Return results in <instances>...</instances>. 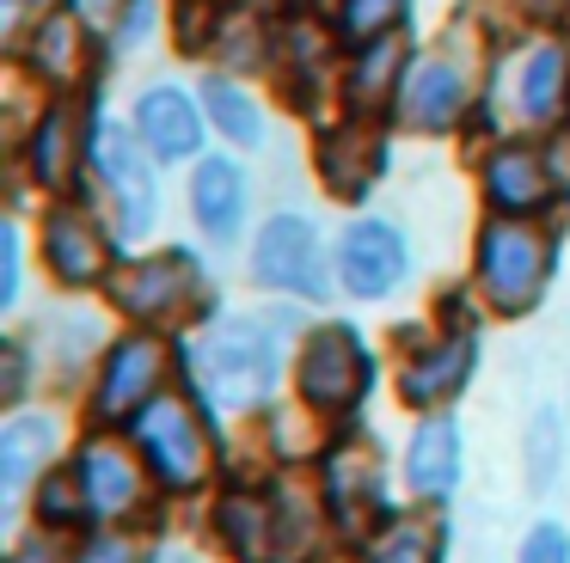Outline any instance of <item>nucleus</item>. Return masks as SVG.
Here are the masks:
<instances>
[{
    "mask_svg": "<svg viewBox=\"0 0 570 563\" xmlns=\"http://www.w3.org/2000/svg\"><path fill=\"white\" fill-rule=\"evenodd\" d=\"M276 374H283V355L258 318H222L190 343V379L222 411H258L276 392Z\"/></svg>",
    "mask_w": 570,
    "mask_h": 563,
    "instance_id": "obj_1",
    "label": "nucleus"
},
{
    "mask_svg": "<svg viewBox=\"0 0 570 563\" xmlns=\"http://www.w3.org/2000/svg\"><path fill=\"white\" fill-rule=\"evenodd\" d=\"M136 447L166 490H197L203 472H209V435L190 416V404L173 398V392H154L136 411Z\"/></svg>",
    "mask_w": 570,
    "mask_h": 563,
    "instance_id": "obj_2",
    "label": "nucleus"
},
{
    "mask_svg": "<svg viewBox=\"0 0 570 563\" xmlns=\"http://www.w3.org/2000/svg\"><path fill=\"white\" fill-rule=\"evenodd\" d=\"M546 239L521 220H491L479 233V282H484V300L497 313H528L540 300V282H546Z\"/></svg>",
    "mask_w": 570,
    "mask_h": 563,
    "instance_id": "obj_3",
    "label": "nucleus"
},
{
    "mask_svg": "<svg viewBox=\"0 0 570 563\" xmlns=\"http://www.w3.org/2000/svg\"><path fill=\"white\" fill-rule=\"evenodd\" d=\"M252 276L276 294H301V300H325V251L320 233L307 227L301 215H276L264 220L258 245H252Z\"/></svg>",
    "mask_w": 570,
    "mask_h": 563,
    "instance_id": "obj_4",
    "label": "nucleus"
},
{
    "mask_svg": "<svg viewBox=\"0 0 570 563\" xmlns=\"http://www.w3.org/2000/svg\"><path fill=\"white\" fill-rule=\"evenodd\" d=\"M368 392V355H362L350 325H325L301 349V398L320 411H350Z\"/></svg>",
    "mask_w": 570,
    "mask_h": 563,
    "instance_id": "obj_5",
    "label": "nucleus"
},
{
    "mask_svg": "<svg viewBox=\"0 0 570 563\" xmlns=\"http://www.w3.org/2000/svg\"><path fill=\"white\" fill-rule=\"evenodd\" d=\"M148 141H136L117 122H92V159H99L105 184H111L117 208H124V233L154 227V171H148Z\"/></svg>",
    "mask_w": 570,
    "mask_h": 563,
    "instance_id": "obj_6",
    "label": "nucleus"
},
{
    "mask_svg": "<svg viewBox=\"0 0 570 563\" xmlns=\"http://www.w3.org/2000/svg\"><path fill=\"white\" fill-rule=\"evenodd\" d=\"M405 233L386 227V220H356V227L344 233V245H337V276H344L350 294H362V300H381V294H393L399 282H405Z\"/></svg>",
    "mask_w": 570,
    "mask_h": 563,
    "instance_id": "obj_7",
    "label": "nucleus"
},
{
    "mask_svg": "<svg viewBox=\"0 0 570 563\" xmlns=\"http://www.w3.org/2000/svg\"><path fill=\"white\" fill-rule=\"evenodd\" d=\"M154 392H160V343L154 337L111 343L105 374H99V392H92V411L99 416H136Z\"/></svg>",
    "mask_w": 570,
    "mask_h": 563,
    "instance_id": "obj_8",
    "label": "nucleus"
},
{
    "mask_svg": "<svg viewBox=\"0 0 570 563\" xmlns=\"http://www.w3.org/2000/svg\"><path fill=\"white\" fill-rule=\"evenodd\" d=\"M136 135L154 147V159H190L203 147V117L178 86H154L136 98Z\"/></svg>",
    "mask_w": 570,
    "mask_h": 563,
    "instance_id": "obj_9",
    "label": "nucleus"
},
{
    "mask_svg": "<svg viewBox=\"0 0 570 563\" xmlns=\"http://www.w3.org/2000/svg\"><path fill=\"white\" fill-rule=\"evenodd\" d=\"M43 257H50V269H56L62 282H75V288L99 282V269H105V239H99V227H92L87 208H75V203L50 208V220H43Z\"/></svg>",
    "mask_w": 570,
    "mask_h": 563,
    "instance_id": "obj_10",
    "label": "nucleus"
},
{
    "mask_svg": "<svg viewBox=\"0 0 570 563\" xmlns=\"http://www.w3.org/2000/svg\"><path fill=\"white\" fill-rule=\"evenodd\" d=\"M325 496H332V514L350 533L381 521L386 496H381V465H374V453H362V447L332 453V460H325Z\"/></svg>",
    "mask_w": 570,
    "mask_h": 563,
    "instance_id": "obj_11",
    "label": "nucleus"
},
{
    "mask_svg": "<svg viewBox=\"0 0 570 563\" xmlns=\"http://www.w3.org/2000/svg\"><path fill=\"white\" fill-rule=\"evenodd\" d=\"M405 477H411V490H417L423 502L454 496V484H460V428L448 423V416L417 423V435H411V447H405Z\"/></svg>",
    "mask_w": 570,
    "mask_h": 563,
    "instance_id": "obj_12",
    "label": "nucleus"
},
{
    "mask_svg": "<svg viewBox=\"0 0 570 563\" xmlns=\"http://www.w3.org/2000/svg\"><path fill=\"white\" fill-rule=\"evenodd\" d=\"M75 472H80V490H87V508L99 514V521H117V514H129L141 502V472L111 447V441H87Z\"/></svg>",
    "mask_w": 570,
    "mask_h": 563,
    "instance_id": "obj_13",
    "label": "nucleus"
},
{
    "mask_svg": "<svg viewBox=\"0 0 570 563\" xmlns=\"http://www.w3.org/2000/svg\"><path fill=\"white\" fill-rule=\"evenodd\" d=\"M190 215L209 239H234L239 220H246V178H239L234 159H203L197 178H190Z\"/></svg>",
    "mask_w": 570,
    "mask_h": 563,
    "instance_id": "obj_14",
    "label": "nucleus"
},
{
    "mask_svg": "<svg viewBox=\"0 0 570 563\" xmlns=\"http://www.w3.org/2000/svg\"><path fill=\"white\" fill-rule=\"evenodd\" d=\"M190 288H197V282H190L185 257H148V264H129L124 276H117V306L136 313V318H166Z\"/></svg>",
    "mask_w": 570,
    "mask_h": 563,
    "instance_id": "obj_15",
    "label": "nucleus"
},
{
    "mask_svg": "<svg viewBox=\"0 0 570 563\" xmlns=\"http://www.w3.org/2000/svg\"><path fill=\"white\" fill-rule=\"evenodd\" d=\"M399 110H405L411 129H448V122L466 110V73H460V61H423V68L411 73Z\"/></svg>",
    "mask_w": 570,
    "mask_h": 563,
    "instance_id": "obj_16",
    "label": "nucleus"
},
{
    "mask_svg": "<svg viewBox=\"0 0 570 563\" xmlns=\"http://www.w3.org/2000/svg\"><path fill=\"white\" fill-rule=\"evenodd\" d=\"M472 374V337H442L430 349H417V362L405 367V398L411 404H442L466 386Z\"/></svg>",
    "mask_w": 570,
    "mask_h": 563,
    "instance_id": "obj_17",
    "label": "nucleus"
},
{
    "mask_svg": "<svg viewBox=\"0 0 570 563\" xmlns=\"http://www.w3.org/2000/svg\"><path fill=\"white\" fill-rule=\"evenodd\" d=\"M484 196H491L503 215H528L546 203V166L533 147H497L491 166H484Z\"/></svg>",
    "mask_w": 570,
    "mask_h": 563,
    "instance_id": "obj_18",
    "label": "nucleus"
},
{
    "mask_svg": "<svg viewBox=\"0 0 570 563\" xmlns=\"http://www.w3.org/2000/svg\"><path fill=\"white\" fill-rule=\"evenodd\" d=\"M56 453V423L50 416H13V423L0 428V490L13 496V490L31 484L43 460Z\"/></svg>",
    "mask_w": 570,
    "mask_h": 563,
    "instance_id": "obj_19",
    "label": "nucleus"
},
{
    "mask_svg": "<svg viewBox=\"0 0 570 563\" xmlns=\"http://www.w3.org/2000/svg\"><path fill=\"white\" fill-rule=\"evenodd\" d=\"M448 557V526L423 521V514H393L381 539L368 545V563H442Z\"/></svg>",
    "mask_w": 570,
    "mask_h": 563,
    "instance_id": "obj_20",
    "label": "nucleus"
},
{
    "mask_svg": "<svg viewBox=\"0 0 570 563\" xmlns=\"http://www.w3.org/2000/svg\"><path fill=\"white\" fill-rule=\"evenodd\" d=\"M564 49H533L528 61H521V80H515V105L528 122H552L558 105H564Z\"/></svg>",
    "mask_w": 570,
    "mask_h": 563,
    "instance_id": "obj_21",
    "label": "nucleus"
},
{
    "mask_svg": "<svg viewBox=\"0 0 570 563\" xmlns=\"http://www.w3.org/2000/svg\"><path fill=\"white\" fill-rule=\"evenodd\" d=\"M215 526H222V539L239 551V557L271 563V496L234 490V496H222V508H215Z\"/></svg>",
    "mask_w": 570,
    "mask_h": 563,
    "instance_id": "obj_22",
    "label": "nucleus"
},
{
    "mask_svg": "<svg viewBox=\"0 0 570 563\" xmlns=\"http://www.w3.org/2000/svg\"><path fill=\"white\" fill-rule=\"evenodd\" d=\"M320 539V514H313L307 496L295 490H276L271 496V563H301Z\"/></svg>",
    "mask_w": 570,
    "mask_h": 563,
    "instance_id": "obj_23",
    "label": "nucleus"
},
{
    "mask_svg": "<svg viewBox=\"0 0 570 563\" xmlns=\"http://www.w3.org/2000/svg\"><path fill=\"white\" fill-rule=\"evenodd\" d=\"M31 171H38V184H50V190H62V184L75 178V110L68 105H50V117L38 122Z\"/></svg>",
    "mask_w": 570,
    "mask_h": 563,
    "instance_id": "obj_24",
    "label": "nucleus"
},
{
    "mask_svg": "<svg viewBox=\"0 0 570 563\" xmlns=\"http://www.w3.org/2000/svg\"><path fill=\"white\" fill-rule=\"evenodd\" d=\"M399 61H405V49L393 43V31L374 37V43H362L356 68H350V98H356L362 110L381 105V98L393 92V80H399Z\"/></svg>",
    "mask_w": 570,
    "mask_h": 563,
    "instance_id": "obj_25",
    "label": "nucleus"
},
{
    "mask_svg": "<svg viewBox=\"0 0 570 563\" xmlns=\"http://www.w3.org/2000/svg\"><path fill=\"white\" fill-rule=\"evenodd\" d=\"M362 135H337L332 147H325V178H332L337 196H362L368 190V178L381 171V154L374 147H356Z\"/></svg>",
    "mask_w": 570,
    "mask_h": 563,
    "instance_id": "obj_26",
    "label": "nucleus"
},
{
    "mask_svg": "<svg viewBox=\"0 0 570 563\" xmlns=\"http://www.w3.org/2000/svg\"><path fill=\"white\" fill-rule=\"evenodd\" d=\"M203 98H209V117L227 129V141H246V147H252V141L264 135L258 105H252V98L239 92L234 80H209V86H203Z\"/></svg>",
    "mask_w": 570,
    "mask_h": 563,
    "instance_id": "obj_27",
    "label": "nucleus"
},
{
    "mask_svg": "<svg viewBox=\"0 0 570 563\" xmlns=\"http://www.w3.org/2000/svg\"><path fill=\"white\" fill-rule=\"evenodd\" d=\"M399 12H405V0H344L337 7V37L374 43V37H386L399 24Z\"/></svg>",
    "mask_w": 570,
    "mask_h": 563,
    "instance_id": "obj_28",
    "label": "nucleus"
},
{
    "mask_svg": "<svg viewBox=\"0 0 570 563\" xmlns=\"http://www.w3.org/2000/svg\"><path fill=\"white\" fill-rule=\"evenodd\" d=\"M38 68L50 73V80H68V73H75V19H68V12H50V19L38 24Z\"/></svg>",
    "mask_w": 570,
    "mask_h": 563,
    "instance_id": "obj_29",
    "label": "nucleus"
},
{
    "mask_svg": "<svg viewBox=\"0 0 570 563\" xmlns=\"http://www.w3.org/2000/svg\"><path fill=\"white\" fill-rule=\"evenodd\" d=\"M552 477H558V411H540L528 428V484L552 490Z\"/></svg>",
    "mask_w": 570,
    "mask_h": 563,
    "instance_id": "obj_30",
    "label": "nucleus"
},
{
    "mask_svg": "<svg viewBox=\"0 0 570 563\" xmlns=\"http://www.w3.org/2000/svg\"><path fill=\"white\" fill-rule=\"evenodd\" d=\"M38 514H43L50 526H68V521H80V514H92V508H87V490H80V472H75V477H43Z\"/></svg>",
    "mask_w": 570,
    "mask_h": 563,
    "instance_id": "obj_31",
    "label": "nucleus"
},
{
    "mask_svg": "<svg viewBox=\"0 0 570 563\" xmlns=\"http://www.w3.org/2000/svg\"><path fill=\"white\" fill-rule=\"evenodd\" d=\"M521 563H570V545H564V533L540 521V526L528 533V545H521Z\"/></svg>",
    "mask_w": 570,
    "mask_h": 563,
    "instance_id": "obj_32",
    "label": "nucleus"
},
{
    "mask_svg": "<svg viewBox=\"0 0 570 563\" xmlns=\"http://www.w3.org/2000/svg\"><path fill=\"white\" fill-rule=\"evenodd\" d=\"M0 300L7 306L19 300V233L13 227L0 233Z\"/></svg>",
    "mask_w": 570,
    "mask_h": 563,
    "instance_id": "obj_33",
    "label": "nucleus"
},
{
    "mask_svg": "<svg viewBox=\"0 0 570 563\" xmlns=\"http://www.w3.org/2000/svg\"><path fill=\"white\" fill-rule=\"evenodd\" d=\"M80 563H136V557H129V545H124V539H99V545H92Z\"/></svg>",
    "mask_w": 570,
    "mask_h": 563,
    "instance_id": "obj_34",
    "label": "nucleus"
},
{
    "mask_svg": "<svg viewBox=\"0 0 570 563\" xmlns=\"http://www.w3.org/2000/svg\"><path fill=\"white\" fill-rule=\"evenodd\" d=\"M19 392H26V355H7V398H19Z\"/></svg>",
    "mask_w": 570,
    "mask_h": 563,
    "instance_id": "obj_35",
    "label": "nucleus"
},
{
    "mask_svg": "<svg viewBox=\"0 0 570 563\" xmlns=\"http://www.w3.org/2000/svg\"><path fill=\"white\" fill-rule=\"evenodd\" d=\"M117 7H124V0H75V12H80V19H111Z\"/></svg>",
    "mask_w": 570,
    "mask_h": 563,
    "instance_id": "obj_36",
    "label": "nucleus"
},
{
    "mask_svg": "<svg viewBox=\"0 0 570 563\" xmlns=\"http://www.w3.org/2000/svg\"><path fill=\"white\" fill-rule=\"evenodd\" d=\"M154 563H197V557H190V551H160Z\"/></svg>",
    "mask_w": 570,
    "mask_h": 563,
    "instance_id": "obj_37",
    "label": "nucleus"
}]
</instances>
